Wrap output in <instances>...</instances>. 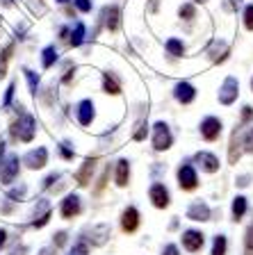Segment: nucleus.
I'll return each mask as SVG.
<instances>
[{
	"mask_svg": "<svg viewBox=\"0 0 253 255\" xmlns=\"http://www.w3.org/2000/svg\"><path fill=\"white\" fill-rule=\"evenodd\" d=\"M253 119V107H244L242 112V123H249Z\"/></svg>",
	"mask_w": 253,
	"mask_h": 255,
	"instance_id": "58836bf2",
	"label": "nucleus"
},
{
	"mask_svg": "<svg viewBox=\"0 0 253 255\" xmlns=\"http://www.w3.org/2000/svg\"><path fill=\"white\" fill-rule=\"evenodd\" d=\"M251 87H253V80H251Z\"/></svg>",
	"mask_w": 253,
	"mask_h": 255,
	"instance_id": "3c124183",
	"label": "nucleus"
},
{
	"mask_svg": "<svg viewBox=\"0 0 253 255\" xmlns=\"http://www.w3.org/2000/svg\"><path fill=\"white\" fill-rule=\"evenodd\" d=\"M94 103L91 101H82L78 105V121L80 126H91V121H94Z\"/></svg>",
	"mask_w": 253,
	"mask_h": 255,
	"instance_id": "ddd939ff",
	"label": "nucleus"
},
{
	"mask_svg": "<svg viewBox=\"0 0 253 255\" xmlns=\"http://www.w3.org/2000/svg\"><path fill=\"white\" fill-rule=\"evenodd\" d=\"M244 212H247V198L238 196L235 201H233V219H235V221H240V219L244 217Z\"/></svg>",
	"mask_w": 253,
	"mask_h": 255,
	"instance_id": "aec40b11",
	"label": "nucleus"
},
{
	"mask_svg": "<svg viewBox=\"0 0 253 255\" xmlns=\"http://www.w3.org/2000/svg\"><path fill=\"white\" fill-rule=\"evenodd\" d=\"M194 96H196V89L190 85V82H178V85H176V98H178L183 105L194 101Z\"/></svg>",
	"mask_w": 253,
	"mask_h": 255,
	"instance_id": "2eb2a0df",
	"label": "nucleus"
},
{
	"mask_svg": "<svg viewBox=\"0 0 253 255\" xmlns=\"http://www.w3.org/2000/svg\"><path fill=\"white\" fill-rule=\"evenodd\" d=\"M139 226V212L135 210V207H128L126 212H123L121 217V228L126 230V233H135Z\"/></svg>",
	"mask_w": 253,
	"mask_h": 255,
	"instance_id": "9b49d317",
	"label": "nucleus"
},
{
	"mask_svg": "<svg viewBox=\"0 0 253 255\" xmlns=\"http://www.w3.org/2000/svg\"><path fill=\"white\" fill-rule=\"evenodd\" d=\"M2 2H5V5H11V0H2Z\"/></svg>",
	"mask_w": 253,
	"mask_h": 255,
	"instance_id": "09e8293b",
	"label": "nucleus"
},
{
	"mask_svg": "<svg viewBox=\"0 0 253 255\" xmlns=\"http://www.w3.org/2000/svg\"><path fill=\"white\" fill-rule=\"evenodd\" d=\"M238 185H240V187H247V185H249V175H242Z\"/></svg>",
	"mask_w": 253,
	"mask_h": 255,
	"instance_id": "49530a36",
	"label": "nucleus"
},
{
	"mask_svg": "<svg viewBox=\"0 0 253 255\" xmlns=\"http://www.w3.org/2000/svg\"><path fill=\"white\" fill-rule=\"evenodd\" d=\"M5 242H7V230H2V228H0V249L5 246Z\"/></svg>",
	"mask_w": 253,
	"mask_h": 255,
	"instance_id": "c03bdc74",
	"label": "nucleus"
},
{
	"mask_svg": "<svg viewBox=\"0 0 253 255\" xmlns=\"http://www.w3.org/2000/svg\"><path fill=\"white\" fill-rule=\"evenodd\" d=\"M75 7L80 11H91V0H75Z\"/></svg>",
	"mask_w": 253,
	"mask_h": 255,
	"instance_id": "e433bc0d",
	"label": "nucleus"
},
{
	"mask_svg": "<svg viewBox=\"0 0 253 255\" xmlns=\"http://www.w3.org/2000/svg\"><path fill=\"white\" fill-rule=\"evenodd\" d=\"M201 134H203L208 141H215V139L222 134V121L215 117H208L206 121L201 123Z\"/></svg>",
	"mask_w": 253,
	"mask_h": 255,
	"instance_id": "0eeeda50",
	"label": "nucleus"
},
{
	"mask_svg": "<svg viewBox=\"0 0 253 255\" xmlns=\"http://www.w3.org/2000/svg\"><path fill=\"white\" fill-rule=\"evenodd\" d=\"M103 18H105L107 30L114 32L116 27H119V7H116V5L105 7V9H103Z\"/></svg>",
	"mask_w": 253,
	"mask_h": 255,
	"instance_id": "a211bd4d",
	"label": "nucleus"
},
{
	"mask_svg": "<svg viewBox=\"0 0 253 255\" xmlns=\"http://www.w3.org/2000/svg\"><path fill=\"white\" fill-rule=\"evenodd\" d=\"M94 169H96V159L94 157H87V159H84V164H82V169L75 173V180H78V185H82V187L89 185Z\"/></svg>",
	"mask_w": 253,
	"mask_h": 255,
	"instance_id": "9d476101",
	"label": "nucleus"
},
{
	"mask_svg": "<svg viewBox=\"0 0 253 255\" xmlns=\"http://www.w3.org/2000/svg\"><path fill=\"white\" fill-rule=\"evenodd\" d=\"M151 201H153L155 207H167L169 205V191L164 185H160V182H155L153 187H151Z\"/></svg>",
	"mask_w": 253,
	"mask_h": 255,
	"instance_id": "f8f14e48",
	"label": "nucleus"
},
{
	"mask_svg": "<svg viewBox=\"0 0 253 255\" xmlns=\"http://www.w3.org/2000/svg\"><path fill=\"white\" fill-rule=\"evenodd\" d=\"M57 178H59L57 173H50V175H48V178H46V180H43V187H46V189H48V187H53V182L57 180Z\"/></svg>",
	"mask_w": 253,
	"mask_h": 255,
	"instance_id": "a19ab883",
	"label": "nucleus"
},
{
	"mask_svg": "<svg viewBox=\"0 0 253 255\" xmlns=\"http://www.w3.org/2000/svg\"><path fill=\"white\" fill-rule=\"evenodd\" d=\"M199 2H206V0H199Z\"/></svg>",
	"mask_w": 253,
	"mask_h": 255,
	"instance_id": "8fccbe9b",
	"label": "nucleus"
},
{
	"mask_svg": "<svg viewBox=\"0 0 253 255\" xmlns=\"http://www.w3.org/2000/svg\"><path fill=\"white\" fill-rule=\"evenodd\" d=\"M167 50H169V55L180 57V55L185 53V46H183V41H178V39H169V41H167Z\"/></svg>",
	"mask_w": 253,
	"mask_h": 255,
	"instance_id": "a878e982",
	"label": "nucleus"
},
{
	"mask_svg": "<svg viewBox=\"0 0 253 255\" xmlns=\"http://www.w3.org/2000/svg\"><path fill=\"white\" fill-rule=\"evenodd\" d=\"M64 242H66V233H57V235H55V249H57V246H64Z\"/></svg>",
	"mask_w": 253,
	"mask_h": 255,
	"instance_id": "ea45409f",
	"label": "nucleus"
},
{
	"mask_svg": "<svg viewBox=\"0 0 253 255\" xmlns=\"http://www.w3.org/2000/svg\"><path fill=\"white\" fill-rule=\"evenodd\" d=\"M203 242H206L203 233H199V230H185L183 233V244L190 253H196V251L203 249Z\"/></svg>",
	"mask_w": 253,
	"mask_h": 255,
	"instance_id": "6e6552de",
	"label": "nucleus"
},
{
	"mask_svg": "<svg viewBox=\"0 0 253 255\" xmlns=\"http://www.w3.org/2000/svg\"><path fill=\"white\" fill-rule=\"evenodd\" d=\"M212 255H226V237L219 235L215 237V246H212Z\"/></svg>",
	"mask_w": 253,
	"mask_h": 255,
	"instance_id": "c85d7f7f",
	"label": "nucleus"
},
{
	"mask_svg": "<svg viewBox=\"0 0 253 255\" xmlns=\"http://www.w3.org/2000/svg\"><path fill=\"white\" fill-rule=\"evenodd\" d=\"M14 91H16V85L11 82L9 87H7V91H5V101H2V107H9L11 105V98H14Z\"/></svg>",
	"mask_w": 253,
	"mask_h": 255,
	"instance_id": "72a5a7b5",
	"label": "nucleus"
},
{
	"mask_svg": "<svg viewBox=\"0 0 253 255\" xmlns=\"http://www.w3.org/2000/svg\"><path fill=\"white\" fill-rule=\"evenodd\" d=\"M62 217L64 219H73L75 214H80V196H75V194H69V196L62 201Z\"/></svg>",
	"mask_w": 253,
	"mask_h": 255,
	"instance_id": "1a4fd4ad",
	"label": "nucleus"
},
{
	"mask_svg": "<svg viewBox=\"0 0 253 255\" xmlns=\"http://www.w3.org/2000/svg\"><path fill=\"white\" fill-rule=\"evenodd\" d=\"M18 169H21V159L18 155H9L7 159L0 162V182L2 185H11L18 175Z\"/></svg>",
	"mask_w": 253,
	"mask_h": 255,
	"instance_id": "f03ea898",
	"label": "nucleus"
},
{
	"mask_svg": "<svg viewBox=\"0 0 253 255\" xmlns=\"http://www.w3.org/2000/svg\"><path fill=\"white\" fill-rule=\"evenodd\" d=\"M55 62H57V50H55V46L43 48V69H50Z\"/></svg>",
	"mask_w": 253,
	"mask_h": 255,
	"instance_id": "b1692460",
	"label": "nucleus"
},
{
	"mask_svg": "<svg viewBox=\"0 0 253 255\" xmlns=\"http://www.w3.org/2000/svg\"><path fill=\"white\" fill-rule=\"evenodd\" d=\"M180 16H183V18H187V21H190V18H194V16H196L194 5H183V7H180Z\"/></svg>",
	"mask_w": 253,
	"mask_h": 255,
	"instance_id": "473e14b6",
	"label": "nucleus"
},
{
	"mask_svg": "<svg viewBox=\"0 0 253 255\" xmlns=\"http://www.w3.org/2000/svg\"><path fill=\"white\" fill-rule=\"evenodd\" d=\"M162 255H178V249H176L174 244H169L167 249H164V253H162Z\"/></svg>",
	"mask_w": 253,
	"mask_h": 255,
	"instance_id": "79ce46f5",
	"label": "nucleus"
},
{
	"mask_svg": "<svg viewBox=\"0 0 253 255\" xmlns=\"http://www.w3.org/2000/svg\"><path fill=\"white\" fill-rule=\"evenodd\" d=\"M240 5H242V0H228V7H231V9H238Z\"/></svg>",
	"mask_w": 253,
	"mask_h": 255,
	"instance_id": "a18cd8bd",
	"label": "nucleus"
},
{
	"mask_svg": "<svg viewBox=\"0 0 253 255\" xmlns=\"http://www.w3.org/2000/svg\"><path fill=\"white\" fill-rule=\"evenodd\" d=\"M178 182H180V187H183V189H187V191L196 189L199 178H196V171L192 169V164H183L178 169Z\"/></svg>",
	"mask_w": 253,
	"mask_h": 255,
	"instance_id": "39448f33",
	"label": "nucleus"
},
{
	"mask_svg": "<svg viewBox=\"0 0 253 255\" xmlns=\"http://www.w3.org/2000/svg\"><path fill=\"white\" fill-rule=\"evenodd\" d=\"M25 194H27V187L21 185V187H16V189L7 191V198H9V201H23V198H25Z\"/></svg>",
	"mask_w": 253,
	"mask_h": 255,
	"instance_id": "cd10ccee",
	"label": "nucleus"
},
{
	"mask_svg": "<svg viewBox=\"0 0 253 255\" xmlns=\"http://www.w3.org/2000/svg\"><path fill=\"white\" fill-rule=\"evenodd\" d=\"M59 150H62V157H64V159H73V148H71V143L62 141V146H59Z\"/></svg>",
	"mask_w": 253,
	"mask_h": 255,
	"instance_id": "f704fd0d",
	"label": "nucleus"
},
{
	"mask_svg": "<svg viewBox=\"0 0 253 255\" xmlns=\"http://www.w3.org/2000/svg\"><path fill=\"white\" fill-rule=\"evenodd\" d=\"M39 255H55V246H46V249H41Z\"/></svg>",
	"mask_w": 253,
	"mask_h": 255,
	"instance_id": "37998d69",
	"label": "nucleus"
},
{
	"mask_svg": "<svg viewBox=\"0 0 253 255\" xmlns=\"http://www.w3.org/2000/svg\"><path fill=\"white\" fill-rule=\"evenodd\" d=\"M226 53H228V46L226 43H215V48H212V59H215V62H224V59H226Z\"/></svg>",
	"mask_w": 253,
	"mask_h": 255,
	"instance_id": "bb28decb",
	"label": "nucleus"
},
{
	"mask_svg": "<svg viewBox=\"0 0 253 255\" xmlns=\"http://www.w3.org/2000/svg\"><path fill=\"white\" fill-rule=\"evenodd\" d=\"M87 253H89V246H87V242H84V239H78V244L71 249L69 255H87Z\"/></svg>",
	"mask_w": 253,
	"mask_h": 255,
	"instance_id": "7c9ffc66",
	"label": "nucleus"
},
{
	"mask_svg": "<svg viewBox=\"0 0 253 255\" xmlns=\"http://www.w3.org/2000/svg\"><path fill=\"white\" fill-rule=\"evenodd\" d=\"M244 25H247V30L253 32V5H247V9H244Z\"/></svg>",
	"mask_w": 253,
	"mask_h": 255,
	"instance_id": "2f4dec72",
	"label": "nucleus"
},
{
	"mask_svg": "<svg viewBox=\"0 0 253 255\" xmlns=\"http://www.w3.org/2000/svg\"><path fill=\"white\" fill-rule=\"evenodd\" d=\"M34 132H37V121H34V117L21 112V114H18V121L11 123V137L21 139V141H32Z\"/></svg>",
	"mask_w": 253,
	"mask_h": 255,
	"instance_id": "f257e3e1",
	"label": "nucleus"
},
{
	"mask_svg": "<svg viewBox=\"0 0 253 255\" xmlns=\"http://www.w3.org/2000/svg\"><path fill=\"white\" fill-rule=\"evenodd\" d=\"M146 130H148V126H146V123H142V126H139V130L135 132V139H137V141H142V139L146 137Z\"/></svg>",
	"mask_w": 253,
	"mask_h": 255,
	"instance_id": "4c0bfd02",
	"label": "nucleus"
},
{
	"mask_svg": "<svg viewBox=\"0 0 253 255\" xmlns=\"http://www.w3.org/2000/svg\"><path fill=\"white\" fill-rule=\"evenodd\" d=\"M242 143H244V146H247V150H249V153H253V128H251V130H249L247 134H244Z\"/></svg>",
	"mask_w": 253,
	"mask_h": 255,
	"instance_id": "c9c22d12",
	"label": "nucleus"
},
{
	"mask_svg": "<svg viewBox=\"0 0 253 255\" xmlns=\"http://www.w3.org/2000/svg\"><path fill=\"white\" fill-rule=\"evenodd\" d=\"M128 180H130V164H128V159H119L116 162V185L126 187Z\"/></svg>",
	"mask_w": 253,
	"mask_h": 255,
	"instance_id": "f3484780",
	"label": "nucleus"
},
{
	"mask_svg": "<svg viewBox=\"0 0 253 255\" xmlns=\"http://www.w3.org/2000/svg\"><path fill=\"white\" fill-rule=\"evenodd\" d=\"M91 235H94V237H89L91 244H105V239L110 237V228L103 223V226H98V228L91 230Z\"/></svg>",
	"mask_w": 253,
	"mask_h": 255,
	"instance_id": "6ab92c4d",
	"label": "nucleus"
},
{
	"mask_svg": "<svg viewBox=\"0 0 253 255\" xmlns=\"http://www.w3.org/2000/svg\"><path fill=\"white\" fill-rule=\"evenodd\" d=\"M103 89L107 91V94H121V87H119V82H116L114 78H112L110 73H103Z\"/></svg>",
	"mask_w": 253,
	"mask_h": 255,
	"instance_id": "412c9836",
	"label": "nucleus"
},
{
	"mask_svg": "<svg viewBox=\"0 0 253 255\" xmlns=\"http://www.w3.org/2000/svg\"><path fill=\"white\" fill-rule=\"evenodd\" d=\"M82 41H84V23H75V30L71 32L69 43L75 48V46H80Z\"/></svg>",
	"mask_w": 253,
	"mask_h": 255,
	"instance_id": "4be33fe9",
	"label": "nucleus"
},
{
	"mask_svg": "<svg viewBox=\"0 0 253 255\" xmlns=\"http://www.w3.org/2000/svg\"><path fill=\"white\" fill-rule=\"evenodd\" d=\"M244 255H253V223L249 226L247 237H244Z\"/></svg>",
	"mask_w": 253,
	"mask_h": 255,
	"instance_id": "c756f323",
	"label": "nucleus"
},
{
	"mask_svg": "<svg viewBox=\"0 0 253 255\" xmlns=\"http://www.w3.org/2000/svg\"><path fill=\"white\" fill-rule=\"evenodd\" d=\"M23 162H25L30 169H34V171L43 169V166H46V162H48V150L41 148V146H39V148H34V150H27L25 157H23Z\"/></svg>",
	"mask_w": 253,
	"mask_h": 255,
	"instance_id": "20e7f679",
	"label": "nucleus"
},
{
	"mask_svg": "<svg viewBox=\"0 0 253 255\" xmlns=\"http://www.w3.org/2000/svg\"><path fill=\"white\" fill-rule=\"evenodd\" d=\"M194 159L199 162L201 166H203V169L208 171V173H215V171L219 169V159H217L212 153H196Z\"/></svg>",
	"mask_w": 253,
	"mask_h": 255,
	"instance_id": "dca6fc26",
	"label": "nucleus"
},
{
	"mask_svg": "<svg viewBox=\"0 0 253 255\" xmlns=\"http://www.w3.org/2000/svg\"><path fill=\"white\" fill-rule=\"evenodd\" d=\"M23 73H25L27 85H30V94L37 96V91H39V75L34 73V71H30V69H23Z\"/></svg>",
	"mask_w": 253,
	"mask_h": 255,
	"instance_id": "393cba45",
	"label": "nucleus"
},
{
	"mask_svg": "<svg viewBox=\"0 0 253 255\" xmlns=\"http://www.w3.org/2000/svg\"><path fill=\"white\" fill-rule=\"evenodd\" d=\"M238 91H240V85L235 78H226V82L222 85V89H219V101L224 103V105H231L235 98H238Z\"/></svg>",
	"mask_w": 253,
	"mask_h": 255,
	"instance_id": "423d86ee",
	"label": "nucleus"
},
{
	"mask_svg": "<svg viewBox=\"0 0 253 255\" xmlns=\"http://www.w3.org/2000/svg\"><path fill=\"white\" fill-rule=\"evenodd\" d=\"M240 137H238V132L233 134V139H231V153H228V159H231V164H235V162H238L240 159V153H242V150H240Z\"/></svg>",
	"mask_w": 253,
	"mask_h": 255,
	"instance_id": "5701e85b",
	"label": "nucleus"
},
{
	"mask_svg": "<svg viewBox=\"0 0 253 255\" xmlns=\"http://www.w3.org/2000/svg\"><path fill=\"white\" fill-rule=\"evenodd\" d=\"M174 137H171V130H169L167 123H155V139H153V148L155 150H167L171 146Z\"/></svg>",
	"mask_w": 253,
	"mask_h": 255,
	"instance_id": "7ed1b4c3",
	"label": "nucleus"
},
{
	"mask_svg": "<svg viewBox=\"0 0 253 255\" xmlns=\"http://www.w3.org/2000/svg\"><path fill=\"white\" fill-rule=\"evenodd\" d=\"M57 2H62V5H66V2H69V0H57Z\"/></svg>",
	"mask_w": 253,
	"mask_h": 255,
	"instance_id": "de8ad7c7",
	"label": "nucleus"
},
{
	"mask_svg": "<svg viewBox=\"0 0 253 255\" xmlns=\"http://www.w3.org/2000/svg\"><path fill=\"white\" fill-rule=\"evenodd\" d=\"M187 217H190L192 221H208V219H210V207L199 201V203H194V205H190Z\"/></svg>",
	"mask_w": 253,
	"mask_h": 255,
	"instance_id": "4468645a",
	"label": "nucleus"
}]
</instances>
